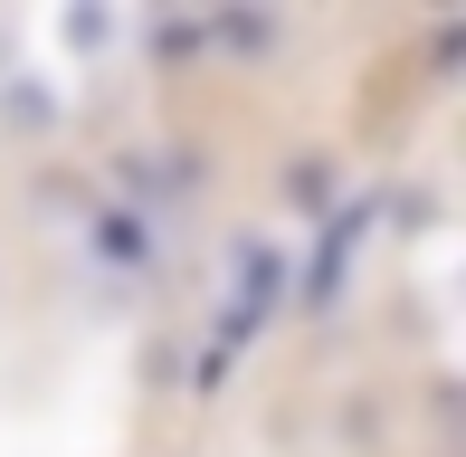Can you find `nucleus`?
Returning a JSON list of instances; mask_svg holds the SVG:
<instances>
[{
    "mask_svg": "<svg viewBox=\"0 0 466 457\" xmlns=\"http://www.w3.org/2000/svg\"><path fill=\"white\" fill-rule=\"evenodd\" d=\"M86 258H105V267H153V258H162V228H153V210H134V200L96 210V219H86Z\"/></svg>",
    "mask_w": 466,
    "mask_h": 457,
    "instance_id": "nucleus-1",
    "label": "nucleus"
},
{
    "mask_svg": "<svg viewBox=\"0 0 466 457\" xmlns=\"http://www.w3.org/2000/svg\"><path fill=\"white\" fill-rule=\"evenodd\" d=\"M200 38H209V48H228L238 67H258V57H277L286 19H277V10H209V19H200Z\"/></svg>",
    "mask_w": 466,
    "mask_h": 457,
    "instance_id": "nucleus-2",
    "label": "nucleus"
},
{
    "mask_svg": "<svg viewBox=\"0 0 466 457\" xmlns=\"http://www.w3.org/2000/svg\"><path fill=\"white\" fill-rule=\"evenodd\" d=\"M0 124L38 143V134H57V124H67V106H57L48 76H10V86H0Z\"/></svg>",
    "mask_w": 466,
    "mask_h": 457,
    "instance_id": "nucleus-3",
    "label": "nucleus"
},
{
    "mask_svg": "<svg viewBox=\"0 0 466 457\" xmlns=\"http://www.w3.org/2000/svg\"><path fill=\"white\" fill-rule=\"evenodd\" d=\"M115 38H124V19L105 10V0H76V10H57V48H67V57H105Z\"/></svg>",
    "mask_w": 466,
    "mask_h": 457,
    "instance_id": "nucleus-4",
    "label": "nucleus"
},
{
    "mask_svg": "<svg viewBox=\"0 0 466 457\" xmlns=\"http://www.w3.org/2000/svg\"><path fill=\"white\" fill-rule=\"evenodd\" d=\"M333 191H343L333 153H295L286 162V200H295V210H333Z\"/></svg>",
    "mask_w": 466,
    "mask_h": 457,
    "instance_id": "nucleus-5",
    "label": "nucleus"
},
{
    "mask_svg": "<svg viewBox=\"0 0 466 457\" xmlns=\"http://www.w3.org/2000/svg\"><path fill=\"white\" fill-rule=\"evenodd\" d=\"M209 38H200V19H172V29H153V57H200Z\"/></svg>",
    "mask_w": 466,
    "mask_h": 457,
    "instance_id": "nucleus-6",
    "label": "nucleus"
}]
</instances>
